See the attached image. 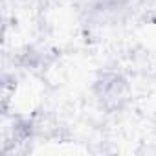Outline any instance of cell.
Wrapping results in <instances>:
<instances>
[{
  "mask_svg": "<svg viewBox=\"0 0 156 156\" xmlns=\"http://www.w3.org/2000/svg\"><path fill=\"white\" fill-rule=\"evenodd\" d=\"M92 96L101 110L108 114L121 112L132 98V85L123 72L103 70L92 83Z\"/></svg>",
  "mask_w": 156,
  "mask_h": 156,
  "instance_id": "cell-1",
  "label": "cell"
}]
</instances>
